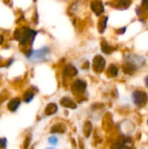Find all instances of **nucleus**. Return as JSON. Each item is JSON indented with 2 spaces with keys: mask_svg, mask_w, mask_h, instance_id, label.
Masks as SVG:
<instances>
[{
  "mask_svg": "<svg viewBox=\"0 0 148 149\" xmlns=\"http://www.w3.org/2000/svg\"><path fill=\"white\" fill-rule=\"evenodd\" d=\"M36 35H37V31H35L33 30H31L29 28L24 27V28H22L20 30H17L15 31L14 37H15V38L17 40L19 41L20 45H24L29 41H31L32 43Z\"/></svg>",
  "mask_w": 148,
  "mask_h": 149,
  "instance_id": "f257e3e1",
  "label": "nucleus"
},
{
  "mask_svg": "<svg viewBox=\"0 0 148 149\" xmlns=\"http://www.w3.org/2000/svg\"><path fill=\"white\" fill-rule=\"evenodd\" d=\"M147 95L145 92L142 91H135L133 93V100L134 104L138 107H143L146 105L147 101Z\"/></svg>",
  "mask_w": 148,
  "mask_h": 149,
  "instance_id": "f03ea898",
  "label": "nucleus"
},
{
  "mask_svg": "<svg viewBox=\"0 0 148 149\" xmlns=\"http://www.w3.org/2000/svg\"><path fill=\"white\" fill-rule=\"evenodd\" d=\"M49 52V50L47 47H44L38 51H31L29 55H27V58L31 60H40L45 58L46 54Z\"/></svg>",
  "mask_w": 148,
  "mask_h": 149,
  "instance_id": "7ed1b4c3",
  "label": "nucleus"
},
{
  "mask_svg": "<svg viewBox=\"0 0 148 149\" xmlns=\"http://www.w3.org/2000/svg\"><path fill=\"white\" fill-rule=\"evenodd\" d=\"M105 65H106V60L104 59L103 57L99 55V56H96L94 58L93 62H92V67H93L95 72H101L104 70Z\"/></svg>",
  "mask_w": 148,
  "mask_h": 149,
  "instance_id": "20e7f679",
  "label": "nucleus"
},
{
  "mask_svg": "<svg viewBox=\"0 0 148 149\" xmlns=\"http://www.w3.org/2000/svg\"><path fill=\"white\" fill-rule=\"evenodd\" d=\"M91 8H92V10H93V12L97 16L100 15L104 11V6H103V4H102L100 0H94V1H92V3H91Z\"/></svg>",
  "mask_w": 148,
  "mask_h": 149,
  "instance_id": "39448f33",
  "label": "nucleus"
},
{
  "mask_svg": "<svg viewBox=\"0 0 148 149\" xmlns=\"http://www.w3.org/2000/svg\"><path fill=\"white\" fill-rule=\"evenodd\" d=\"M20 103H21V100L19 98H16V99H13L11 100L9 104H8V109L11 112H16L18 108V107L20 106Z\"/></svg>",
  "mask_w": 148,
  "mask_h": 149,
  "instance_id": "423d86ee",
  "label": "nucleus"
},
{
  "mask_svg": "<svg viewBox=\"0 0 148 149\" xmlns=\"http://www.w3.org/2000/svg\"><path fill=\"white\" fill-rule=\"evenodd\" d=\"M73 89L77 92H84L86 88V83L83 80H77L73 86H72Z\"/></svg>",
  "mask_w": 148,
  "mask_h": 149,
  "instance_id": "0eeeda50",
  "label": "nucleus"
},
{
  "mask_svg": "<svg viewBox=\"0 0 148 149\" xmlns=\"http://www.w3.org/2000/svg\"><path fill=\"white\" fill-rule=\"evenodd\" d=\"M64 73H65V75H66V76L73 77V76L77 75L78 71H77V69H76L73 65H67V66L65 68V70H64Z\"/></svg>",
  "mask_w": 148,
  "mask_h": 149,
  "instance_id": "6e6552de",
  "label": "nucleus"
},
{
  "mask_svg": "<svg viewBox=\"0 0 148 149\" xmlns=\"http://www.w3.org/2000/svg\"><path fill=\"white\" fill-rule=\"evenodd\" d=\"M123 69H124L125 73L133 74V73H134V72L137 70V65H136L135 64H133V63H127L126 65H124Z\"/></svg>",
  "mask_w": 148,
  "mask_h": 149,
  "instance_id": "1a4fd4ad",
  "label": "nucleus"
},
{
  "mask_svg": "<svg viewBox=\"0 0 148 149\" xmlns=\"http://www.w3.org/2000/svg\"><path fill=\"white\" fill-rule=\"evenodd\" d=\"M61 105L65 107H67V108H72V109H75L77 107L76 104L70 99L68 98H63L61 100Z\"/></svg>",
  "mask_w": 148,
  "mask_h": 149,
  "instance_id": "9d476101",
  "label": "nucleus"
},
{
  "mask_svg": "<svg viewBox=\"0 0 148 149\" xmlns=\"http://www.w3.org/2000/svg\"><path fill=\"white\" fill-rule=\"evenodd\" d=\"M57 111H58L57 105H55L54 103H51V104L47 105L44 113H45L46 115H51V114H54Z\"/></svg>",
  "mask_w": 148,
  "mask_h": 149,
  "instance_id": "9b49d317",
  "label": "nucleus"
},
{
  "mask_svg": "<svg viewBox=\"0 0 148 149\" xmlns=\"http://www.w3.org/2000/svg\"><path fill=\"white\" fill-rule=\"evenodd\" d=\"M33 98H34V93L32 92H30V91L26 92L24 93V100L26 103H30L32 100Z\"/></svg>",
  "mask_w": 148,
  "mask_h": 149,
  "instance_id": "f8f14e48",
  "label": "nucleus"
},
{
  "mask_svg": "<svg viewBox=\"0 0 148 149\" xmlns=\"http://www.w3.org/2000/svg\"><path fill=\"white\" fill-rule=\"evenodd\" d=\"M101 48H102L103 52H105V53H106V54H109V53L113 52V49L109 45H107L106 43H103Z\"/></svg>",
  "mask_w": 148,
  "mask_h": 149,
  "instance_id": "ddd939ff",
  "label": "nucleus"
},
{
  "mask_svg": "<svg viewBox=\"0 0 148 149\" xmlns=\"http://www.w3.org/2000/svg\"><path fill=\"white\" fill-rule=\"evenodd\" d=\"M51 132V133H63V132H65V128H64V127H62L60 125H57V126L52 127Z\"/></svg>",
  "mask_w": 148,
  "mask_h": 149,
  "instance_id": "4468645a",
  "label": "nucleus"
},
{
  "mask_svg": "<svg viewBox=\"0 0 148 149\" xmlns=\"http://www.w3.org/2000/svg\"><path fill=\"white\" fill-rule=\"evenodd\" d=\"M108 72L111 76L113 77H115L118 75V68L115 66V65H111L110 68L108 69Z\"/></svg>",
  "mask_w": 148,
  "mask_h": 149,
  "instance_id": "2eb2a0df",
  "label": "nucleus"
},
{
  "mask_svg": "<svg viewBox=\"0 0 148 149\" xmlns=\"http://www.w3.org/2000/svg\"><path fill=\"white\" fill-rule=\"evenodd\" d=\"M6 146H7V140L5 138H1L0 139V148H5Z\"/></svg>",
  "mask_w": 148,
  "mask_h": 149,
  "instance_id": "dca6fc26",
  "label": "nucleus"
},
{
  "mask_svg": "<svg viewBox=\"0 0 148 149\" xmlns=\"http://www.w3.org/2000/svg\"><path fill=\"white\" fill-rule=\"evenodd\" d=\"M49 142H50L51 145H56V144L58 143V139H57L56 137H54V136L50 137V138H49Z\"/></svg>",
  "mask_w": 148,
  "mask_h": 149,
  "instance_id": "f3484780",
  "label": "nucleus"
},
{
  "mask_svg": "<svg viewBox=\"0 0 148 149\" xmlns=\"http://www.w3.org/2000/svg\"><path fill=\"white\" fill-rule=\"evenodd\" d=\"M142 5L148 10V0H143L142 1Z\"/></svg>",
  "mask_w": 148,
  "mask_h": 149,
  "instance_id": "a211bd4d",
  "label": "nucleus"
},
{
  "mask_svg": "<svg viewBox=\"0 0 148 149\" xmlns=\"http://www.w3.org/2000/svg\"><path fill=\"white\" fill-rule=\"evenodd\" d=\"M3 41H4V39H3V37L2 35H0V45H2V44L3 43Z\"/></svg>",
  "mask_w": 148,
  "mask_h": 149,
  "instance_id": "6ab92c4d",
  "label": "nucleus"
},
{
  "mask_svg": "<svg viewBox=\"0 0 148 149\" xmlns=\"http://www.w3.org/2000/svg\"><path fill=\"white\" fill-rule=\"evenodd\" d=\"M145 82H146V85H147V86L148 87V76L146 78V79H145Z\"/></svg>",
  "mask_w": 148,
  "mask_h": 149,
  "instance_id": "aec40b11",
  "label": "nucleus"
},
{
  "mask_svg": "<svg viewBox=\"0 0 148 149\" xmlns=\"http://www.w3.org/2000/svg\"><path fill=\"white\" fill-rule=\"evenodd\" d=\"M147 125H148V120H147Z\"/></svg>",
  "mask_w": 148,
  "mask_h": 149,
  "instance_id": "412c9836",
  "label": "nucleus"
}]
</instances>
